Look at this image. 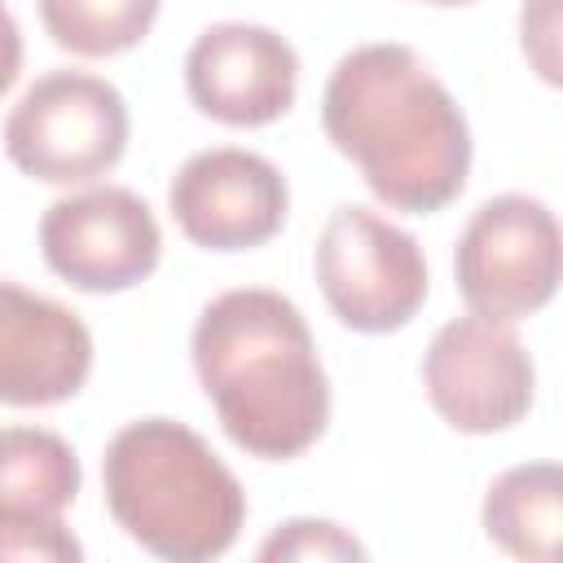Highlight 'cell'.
I'll list each match as a JSON object with an SVG mask.
<instances>
[{
  "label": "cell",
  "instance_id": "cell-1",
  "mask_svg": "<svg viewBox=\"0 0 563 563\" xmlns=\"http://www.w3.org/2000/svg\"><path fill=\"white\" fill-rule=\"evenodd\" d=\"M321 123L374 198L396 211H440L466 185V114L405 44H361L339 57L321 92Z\"/></svg>",
  "mask_w": 563,
  "mask_h": 563
},
{
  "label": "cell",
  "instance_id": "cell-2",
  "mask_svg": "<svg viewBox=\"0 0 563 563\" xmlns=\"http://www.w3.org/2000/svg\"><path fill=\"white\" fill-rule=\"evenodd\" d=\"M194 369L224 435L264 462L312 449L330 422V378L303 312L264 286L216 295L194 321Z\"/></svg>",
  "mask_w": 563,
  "mask_h": 563
},
{
  "label": "cell",
  "instance_id": "cell-3",
  "mask_svg": "<svg viewBox=\"0 0 563 563\" xmlns=\"http://www.w3.org/2000/svg\"><path fill=\"white\" fill-rule=\"evenodd\" d=\"M114 523L154 559L207 563L233 550L246 523V493L216 449L185 422H128L101 457Z\"/></svg>",
  "mask_w": 563,
  "mask_h": 563
},
{
  "label": "cell",
  "instance_id": "cell-4",
  "mask_svg": "<svg viewBox=\"0 0 563 563\" xmlns=\"http://www.w3.org/2000/svg\"><path fill=\"white\" fill-rule=\"evenodd\" d=\"M128 150L123 92L88 70L40 75L4 119V154L44 185H79L110 172Z\"/></svg>",
  "mask_w": 563,
  "mask_h": 563
},
{
  "label": "cell",
  "instance_id": "cell-5",
  "mask_svg": "<svg viewBox=\"0 0 563 563\" xmlns=\"http://www.w3.org/2000/svg\"><path fill=\"white\" fill-rule=\"evenodd\" d=\"M317 282L330 312L361 334H391L427 299V255L387 216L343 202L317 238Z\"/></svg>",
  "mask_w": 563,
  "mask_h": 563
},
{
  "label": "cell",
  "instance_id": "cell-6",
  "mask_svg": "<svg viewBox=\"0 0 563 563\" xmlns=\"http://www.w3.org/2000/svg\"><path fill=\"white\" fill-rule=\"evenodd\" d=\"M559 251V220L541 198L497 194L466 220L453 277L471 312L515 325L554 299Z\"/></svg>",
  "mask_w": 563,
  "mask_h": 563
},
{
  "label": "cell",
  "instance_id": "cell-7",
  "mask_svg": "<svg viewBox=\"0 0 563 563\" xmlns=\"http://www.w3.org/2000/svg\"><path fill=\"white\" fill-rule=\"evenodd\" d=\"M422 387L431 409L462 435H493L532 409L537 369L506 321L453 317L435 330L422 356Z\"/></svg>",
  "mask_w": 563,
  "mask_h": 563
},
{
  "label": "cell",
  "instance_id": "cell-8",
  "mask_svg": "<svg viewBox=\"0 0 563 563\" xmlns=\"http://www.w3.org/2000/svg\"><path fill=\"white\" fill-rule=\"evenodd\" d=\"M48 268L88 295H114L158 268L163 233L145 198L123 185H97L57 198L40 220Z\"/></svg>",
  "mask_w": 563,
  "mask_h": 563
},
{
  "label": "cell",
  "instance_id": "cell-9",
  "mask_svg": "<svg viewBox=\"0 0 563 563\" xmlns=\"http://www.w3.org/2000/svg\"><path fill=\"white\" fill-rule=\"evenodd\" d=\"M172 220L207 251H246L286 224V176L251 150L216 145L180 163L167 189Z\"/></svg>",
  "mask_w": 563,
  "mask_h": 563
},
{
  "label": "cell",
  "instance_id": "cell-10",
  "mask_svg": "<svg viewBox=\"0 0 563 563\" xmlns=\"http://www.w3.org/2000/svg\"><path fill=\"white\" fill-rule=\"evenodd\" d=\"M189 101L224 128H264L295 106L299 53L255 22L207 26L185 57Z\"/></svg>",
  "mask_w": 563,
  "mask_h": 563
},
{
  "label": "cell",
  "instance_id": "cell-11",
  "mask_svg": "<svg viewBox=\"0 0 563 563\" xmlns=\"http://www.w3.org/2000/svg\"><path fill=\"white\" fill-rule=\"evenodd\" d=\"M92 374V334L79 312L0 277V405L70 400Z\"/></svg>",
  "mask_w": 563,
  "mask_h": 563
},
{
  "label": "cell",
  "instance_id": "cell-12",
  "mask_svg": "<svg viewBox=\"0 0 563 563\" xmlns=\"http://www.w3.org/2000/svg\"><path fill=\"white\" fill-rule=\"evenodd\" d=\"M563 528V471L554 462H523L501 471L484 493V532L497 550L550 563Z\"/></svg>",
  "mask_w": 563,
  "mask_h": 563
},
{
  "label": "cell",
  "instance_id": "cell-13",
  "mask_svg": "<svg viewBox=\"0 0 563 563\" xmlns=\"http://www.w3.org/2000/svg\"><path fill=\"white\" fill-rule=\"evenodd\" d=\"M75 449L44 427H0V515L9 519H62L79 497Z\"/></svg>",
  "mask_w": 563,
  "mask_h": 563
},
{
  "label": "cell",
  "instance_id": "cell-14",
  "mask_svg": "<svg viewBox=\"0 0 563 563\" xmlns=\"http://www.w3.org/2000/svg\"><path fill=\"white\" fill-rule=\"evenodd\" d=\"M163 0H40V22L75 57H114L136 48Z\"/></svg>",
  "mask_w": 563,
  "mask_h": 563
},
{
  "label": "cell",
  "instance_id": "cell-15",
  "mask_svg": "<svg viewBox=\"0 0 563 563\" xmlns=\"http://www.w3.org/2000/svg\"><path fill=\"white\" fill-rule=\"evenodd\" d=\"M260 559L277 563V559H299V563H330V559H365V545L343 532L330 519H286L264 545Z\"/></svg>",
  "mask_w": 563,
  "mask_h": 563
},
{
  "label": "cell",
  "instance_id": "cell-16",
  "mask_svg": "<svg viewBox=\"0 0 563 563\" xmlns=\"http://www.w3.org/2000/svg\"><path fill=\"white\" fill-rule=\"evenodd\" d=\"M75 563L84 559V545L62 519H9L0 515V563Z\"/></svg>",
  "mask_w": 563,
  "mask_h": 563
},
{
  "label": "cell",
  "instance_id": "cell-17",
  "mask_svg": "<svg viewBox=\"0 0 563 563\" xmlns=\"http://www.w3.org/2000/svg\"><path fill=\"white\" fill-rule=\"evenodd\" d=\"M519 35L532 70L545 84H559V0H528L519 13Z\"/></svg>",
  "mask_w": 563,
  "mask_h": 563
},
{
  "label": "cell",
  "instance_id": "cell-18",
  "mask_svg": "<svg viewBox=\"0 0 563 563\" xmlns=\"http://www.w3.org/2000/svg\"><path fill=\"white\" fill-rule=\"evenodd\" d=\"M18 70H22V31H18L13 13H9L4 0H0V97L13 88Z\"/></svg>",
  "mask_w": 563,
  "mask_h": 563
},
{
  "label": "cell",
  "instance_id": "cell-19",
  "mask_svg": "<svg viewBox=\"0 0 563 563\" xmlns=\"http://www.w3.org/2000/svg\"><path fill=\"white\" fill-rule=\"evenodd\" d=\"M422 4H471V0H422Z\"/></svg>",
  "mask_w": 563,
  "mask_h": 563
}]
</instances>
